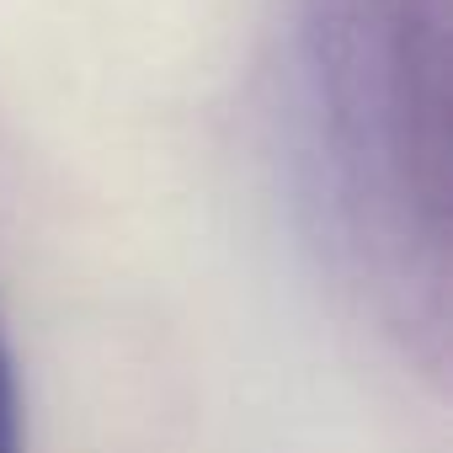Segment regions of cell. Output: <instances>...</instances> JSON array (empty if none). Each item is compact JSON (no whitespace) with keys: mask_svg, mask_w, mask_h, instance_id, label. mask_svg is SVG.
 Wrapping results in <instances>:
<instances>
[{"mask_svg":"<svg viewBox=\"0 0 453 453\" xmlns=\"http://www.w3.org/2000/svg\"><path fill=\"white\" fill-rule=\"evenodd\" d=\"M315 203L357 288L405 331H442L448 91L421 0H326L304 59Z\"/></svg>","mask_w":453,"mask_h":453,"instance_id":"1","label":"cell"},{"mask_svg":"<svg viewBox=\"0 0 453 453\" xmlns=\"http://www.w3.org/2000/svg\"><path fill=\"white\" fill-rule=\"evenodd\" d=\"M0 453H27V400H22V368L6 315H0Z\"/></svg>","mask_w":453,"mask_h":453,"instance_id":"2","label":"cell"}]
</instances>
